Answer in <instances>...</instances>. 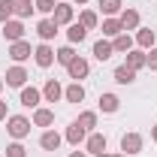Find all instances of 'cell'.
Masks as SVG:
<instances>
[{
    "instance_id": "obj_1",
    "label": "cell",
    "mask_w": 157,
    "mask_h": 157,
    "mask_svg": "<svg viewBox=\"0 0 157 157\" xmlns=\"http://www.w3.org/2000/svg\"><path fill=\"white\" fill-rule=\"evenodd\" d=\"M6 130H9V136H12V139H24L27 133H30V121H27L24 115H9Z\"/></svg>"
},
{
    "instance_id": "obj_2",
    "label": "cell",
    "mask_w": 157,
    "mask_h": 157,
    "mask_svg": "<svg viewBox=\"0 0 157 157\" xmlns=\"http://www.w3.org/2000/svg\"><path fill=\"white\" fill-rule=\"evenodd\" d=\"M33 60H36V67H42V70H48L52 63H55V52H52V45H36L33 48Z\"/></svg>"
},
{
    "instance_id": "obj_3",
    "label": "cell",
    "mask_w": 157,
    "mask_h": 157,
    "mask_svg": "<svg viewBox=\"0 0 157 157\" xmlns=\"http://www.w3.org/2000/svg\"><path fill=\"white\" fill-rule=\"evenodd\" d=\"M121 151L124 154H139L142 151V136L139 133H124L121 136Z\"/></svg>"
},
{
    "instance_id": "obj_4",
    "label": "cell",
    "mask_w": 157,
    "mask_h": 157,
    "mask_svg": "<svg viewBox=\"0 0 157 157\" xmlns=\"http://www.w3.org/2000/svg\"><path fill=\"white\" fill-rule=\"evenodd\" d=\"M30 55H33V48H30V42H24V39H18V42L9 45V58L18 60V63H21V60H27Z\"/></svg>"
},
{
    "instance_id": "obj_5",
    "label": "cell",
    "mask_w": 157,
    "mask_h": 157,
    "mask_svg": "<svg viewBox=\"0 0 157 157\" xmlns=\"http://www.w3.org/2000/svg\"><path fill=\"white\" fill-rule=\"evenodd\" d=\"M9 88H24V82H27V70L24 67H12V70H6V78H3Z\"/></svg>"
},
{
    "instance_id": "obj_6",
    "label": "cell",
    "mask_w": 157,
    "mask_h": 157,
    "mask_svg": "<svg viewBox=\"0 0 157 157\" xmlns=\"http://www.w3.org/2000/svg\"><path fill=\"white\" fill-rule=\"evenodd\" d=\"M52 21H55V24H73V6H70V3H58V6H55V12H52Z\"/></svg>"
},
{
    "instance_id": "obj_7",
    "label": "cell",
    "mask_w": 157,
    "mask_h": 157,
    "mask_svg": "<svg viewBox=\"0 0 157 157\" xmlns=\"http://www.w3.org/2000/svg\"><path fill=\"white\" fill-rule=\"evenodd\" d=\"M3 36L9 39V42H18V39L24 36V24H21V21H15V18H9L6 24H3Z\"/></svg>"
},
{
    "instance_id": "obj_8",
    "label": "cell",
    "mask_w": 157,
    "mask_h": 157,
    "mask_svg": "<svg viewBox=\"0 0 157 157\" xmlns=\"http://www.w3.org/2000/svg\"><path fill=\"white\" fill-rule=\"evenodd\" d=\"M67 73H70V78H76V82H78V78H85L88 73H91V63H88L85 58H76L70 67H67Z\"/></svg>"
},
{
    "instance_id": "obj_9",
    "label": "cell",
    "mask_w": 157,
    "mask_h": 157,
    "mask_svg": "<svg viewBox=\"0 0 157 157\" xmlns=\"http://www.w3.org/2000/svg\"><path fill=\"white\" fill-rule=\"evenodd\" d=\"M85 139H88V130L78 127V121H73V124L67 127V142H70V145H82Z\"/></svg>"
},
{
    "instance_id": "obj_10",
    "label": "cell",
    "mask_w": 157,
    "mask_h": 157,
    "mask_svg": "<svg viewBox=\"0 0 157 157\" xmlns=\"http://www.w3.org/2000/svg\"><path fill=\"white\" fill-rule=\"evenodd\" d=\"M121 27L124 30H139V12L136 9H121Z\"/></svg>"
},
{
    "instance_id": "obj_11",
    "label": "cell",
    "mask_w": 157,
    "mask_h": 157,
    "mask_svg": "<svg viewBox=\"0 0 157 157\" xmlns=\"http://www.w3.org/2000/svg\"><path fill=\"white\" fill-rule=\"evenodd\" d=\"M85 148H88L91 154H103V151H106V136H103V133H91V136L85 139Z\"/></svg>"
},
{
    "instance_id": "obj_12",
    "label": "cell",
    "mask_w": 157,
    "mask_h": 157,
    "mask_svg": "<svg viewBox=\"0 0 157 157\" xmlns=\"http://www.w3.org/2000/svg\"><path fill=\"white\" fill-rule=\"evenodd\" d=\"M33 0H12V15H18V18H30L33 15Z\"/></svg>"
},
{
    "instance_id": "obj_13",
    "label": "cell",
    "mask_w": 157,
    "mask_h": 157,
    "mask_svg": "<svg viewBox=\"0 0 157 157\" xmlns=\"http://www.w3.org/2000/svg\"><path fill=\"white\" fill-rule=\"evenodd\" d=\"M42 97L48 100V103H58V100L63 97V88H60L55 78H48V82H45V88H42Z\"/></svg>"
},
{
    "instance_id": "obj_14",
    "label": "cell",
    "mask_w": 157,
    "mask_h": 157,
    "mask_svg": "<svg viewBox=\"0 0 157 157\" xmlns=\"http://www.w3.org/2000/svg\"><path fill=\"white\" fill-rule=\"evenodd\" d=\"M36 33H39L42 42H48V39H55V33H58V24H55L52 18H45V21H39V24H36Z\"/></svg>"
},
{
    "instance_id": "obj_15",
    "label": "cell",
    "mask_w": 157,
    "mask_h": 157,
    "mask_svg": "<svg viewBox=\"0 0 157 157\" xmlns=\"http://www.w3.org/2000/svg\"><path fill=\"white\" fill-rule=\"evenodd\" d=\"M42 94H39L36 88H21V106H27V109H36Z\"/></svg>"
},
{
    "instance_id": "obj_16",
    "label": "cell",
    "mask_w": 157,
    "mask_h": 157,
    "mask_svg": "<svg viewBox=\"0 0 157 157\" xmlns=\"http://www.w3.org/2000/svg\"><path fill=\"white\" fill-rule=\"evenodd\" d=\"M118 106H121V100L115 94H100V112L112 115V112H118Z\"/></svg>"
},
{
    "instance_id": "obj_17",
    "label": "cell",
    "mask_w": 157,
    "mask_h": 157,
    "mask_svg": "<svg viewBox=\"0 0 157 157\" xmlns=\"http://www.w3.org/2000/svg\"><path fill=\"white\" fill-rule=\"evenodd\" d=\"M39 145H42L45 151H58L60 148V136L55 133V130H45V133L39 136Z\"/></svg>"
},
{
    "instance_id": "obj_18",
    "label": "cell",
    "mask_w": 157,
    "mask_h": 157,
    "mask_svg": "<svg viewBox=\"0 0 157 157\" xmlns=\"http://www.w3.org/2000/svg\"><path fill=\"white\" fill-rule=\"evenodd\" d=\"M124 67L142 70V67H148V55H145V52H127V63H124Z\"/></svg>"
},
{
    "instance_id": "obj_19",
    "label": "cell",
    "mask_w": 157,
    "mask_h": 157,
    "mask_svg": "<svg viewBox=\"0 0 157 157\" xmlns=\"http://www.w3.org/2000/svg\"><path fill=\"white\" fill-rule=\"evenodd\" d=\"M112 55H115L112 42H106V39H100V42H94V58H97V60H109Z\"/></svg>"
},
{
    "instance_id": "obj_20",
    "label": "cell",
    "mask_w": 157,
    "mask_h": 157,
    "mask_svg": "<svg viewBox=\"0 0 157 157\" xmlns=\"http://www.w3.org/2000/svg\"><path fill=\"white\" fill-rule=\"evenodd\" d=\"M136 42L142 45V48H154V45H157V36H154V30H148V27H139V33H136Z\"/></svg>"
},
{
    "instance_id": "obj_21",
    "label": "cell",
    "mask_w": 157,
    "mask_h": 157,
    "mask_svg": "<svg viewBox=\"0 0 157 157\" xmlns=\"http://www.w3.org/2000/svg\"><path fill=\"white\" fill-rule=\"evenodd\" d=\"M33 124H36V127H52V124H55V112H52V109H36V112H33Z\"/></svg>"
},
{
    "instance_id": "obj_22",
    "label": "cell",
    "mask_w": 157,
    "mask_h": 157,
    "mask_svg": "<svg viewBox=\"0 0 157 157\" xmlns=\"http://www.w3.org/2000/svg\"><path fill=\"white\" fill-rule=\"evenodd\" d=\"M63 100H67V103H82V100H85V88H82L78 82H73V85L63 91Z\"/></svg>"
},
{
    "instance_id": "obj_23",
    "label": "cell",
    "mask_w": 157,
    "mask_h": 157,
    "mask_svg": "<svg viewBox=\"0 0 157 157\" xmlns=\"http://www.w3.org/2000/svg\"><path fill=\"white\" fill-rule=\"evenodd\" d=\"M115 82H118V85H133V82H136V70L118 67V70H115Z\"/></svg>"
},
{
    "instance_id": "obj_24",
    "label": "cell",
    "mask_w": 157,
    "mask_h": 157,
    "mask_svg": "<svg viewBox=\"0 0 157 157\" xmlns=\"http://www.w3.org/2000/svg\"><path fill=\"white\" fill-rule=\"evenodd\" d=\"M76 58H78V55L73 52V45H63V48H58V52H55V60H58V63H63V67H70Z\"/></svg>"
},
{
    "instance_id": "obj_25",
    "label": "cell",
    "mask_w": 157,
    "mask_h": 157,
    "mask_svg": "<svg viewBox=\"0 0 157 157\" xmlns=\"http://www.w3.org/2000/svg\"><path fill=\"white\" fill-rule=\"evenodd\" d=\"M118 33H124V27H121V21H118V18H106V21H103V36H112V39H115Z\"/></svg>"
},
{
    "instance_id": "obj_26",
    "label": "cell",
    "mask_w": 157,
    "mask_h": 157,
    "mask_svg": "<svg viewBox=\"0 0 157 157\" xmlns=\"http://www.w3.org/2000/svg\"><path fill=\"white\" fill-rule=\"evenodd\" d=\"M78 24H82L85 30H94V27H97V12H94V9H82V15H78Z\"/></svg>"
},
{
    "instance_id": "obj_27",
    "label": "cell",
    "mask_w": 157,
    "mask_h": 157,
    "mask_svg": "<svg viewBox=\"0 0 157 157\" xmlns=\"http://www.w3.org/2000/svg\"><path fill=\"white\" fill-rule=\"evenodd\" d=\"M112 48H115V52H130V48H133V39L127 36V33H118V36L112 39Z\"/></svg>"
},
{
    "instance_id": "obj_28",
    "label": "cell",
    "mask_w": 157,
    "mask_h": 157,
    "mask_svg": "<svg viewBox=\"0 0 157 157\" xmlns=\"http://www.w3.org/2000/svg\"><path fill=\"white\" fill-rule=\"evenodd\" d=\"M88 36V30H85V27H82V24H70V30H67V39H70V42H82V39Z\"/></svg>"
},
{
    "instance_id": "obj_29",
    "label": "cell",
    "mask_w": 157,
    "mask_h": 157,
    "mask_svg": "<svg viewBox=\"0 0 157 157\" xmlns=\"http://www.w3.org/2000/svg\"><path fill=\"white\" fill-rule=\"evenodd\" d=\"M78 127H85V130L91 133V130L97 127V112H82V115H78Z\"/></svg>"
},
{
    "instance_id": "obj_30",
    "label": "cell",
    "mask_w": 157,
    "mask_h": 157,
    "mask_svg": "<svg viewBox=\"0 0 157 157\" xmlns=\"http://www.w3.org/2000/svg\"><path fill=\"white\" fill-rule=\"evenodd\" d=\"M100 9L106 15H118L121 12V0H100Z\"/></svg>"
},
{
    "instance_id": "obj_31",
    "label": "cell",
    "mask_w": 157,
    "mask_h": 157,
    "mask_svg": "<svg viewBox=\"0 0 157 157\" xmlns=\"http://www.w3.org/2000/svg\"><path fill=\"white\" fill-rule=\"evenodd\" d=\"M12 18V0H0V24Z\"/></svg>"
},
{
    "instance_id": "obj_32",
    "label": "cell",
    "mask_w": 157,
    "mask_h": 157,
    "mask_svg": "<svg viewBox=\"0 0 157 157\" xmlns=\"http://www.w3.org/2000/svg\"><path fill=\"white\" fill-rule=\"evenodd\" d=\"M6 157H27V151H24L21 142H12V145L6 148Z\"/></svg>"
},
{
    "instance_id": "obj_33",
    "label": "cell",
    "mask_w": 157,
    "mask_h": 157,
    "mask_svg": "<svg viewBox=\"0 0 157 157\" xmlns=\"http://www.w3.org/2000/svg\"><path fill=\"white\" fill-rule=\"evenodd\" d=\"M33 6H36L39 12H55V6H58V0H33Z\"/></svg>"
},
{
    "instance_id": "obj_34",
    "label": "cell",
    "mask_w": 157,
    "mask_h": 157,
    "mask_svg": "<svg viewBox=\"0 0 157 157\" xmlns=\"http://www.w3.org/2000/svg\"><path fill=\"white\" fill-rule=\"evenodd\" d=\"M148 67H151V70H157V48H151V52H148Z\"/></svg>"
},
{
    "instance_id": "obj_35",
    "label": "cell",
    "mask_w": 157,
    "mask_h": 157,
    "mask_svg": "<svg viewBox=\"0 0 157 157\" xmlns=\"http://www.w3.org/2000/svg\"><path fill=\"white\" fill-rule=\"evenodd\" d=\"M6 118V103H0V121Z\"/></svg>"
},
{
    "instance_id": "obj_36",
    "label": "cell",
    "mask_w": 157,
    "mask_h": 157,
    "mask_svg": "<svg viewBox=\"0 0 157 157\" xmlns=\"http://www.w3.org/2000/svg\"><path fill=\"white\" fill-rule=\"evenodd\" d=\"M151 139H154V142H157V124H154V127H151Z\"/></svg>"
},
{
    "instance_id": "obj_37",
    "label": "cell",
    "mask_w": 157,
    "mask_h": 157,
    "mask_svg": "<svg viewBox=\"0 0 157 157\" xmlns=\"http://www.w3.org/2000/svg\"><path fill=\"white\" fill-rule=\"evenodd\" d=\"M70 157H85V151H73V154H70Z\"/></svg>"
},
{
    "instance_id": "obj_38",
    "label": "cell",
    "mask_w": 157,
    "mask_h": 157,
    "mask_svg": "<svg viewBox=\"0 0 157 157\" xmlns=\"http://www.w3.org/2000/svg\"><path fill=\"white\" fill-rule=\"evenodd\" d=\"M97 157H112V154H106V151H103V154H97Z\"/></svg>"
},
{
    "instance_id": "obj_39",
    "label": "cell",
    "mask_w": 157,
    "mask_h": 157,
    "mask_svg": "<svg viewBox=\"0 0 157 157\" xmlns=\"http://www.w3.org/2000/svg\"><path fill=\"white\" fill-rule=\"evenodd\" d=\"M3 85H6V82H3V78H0V91H3Z\"/></svg>"
},
{
    "instance_id": "obj_40",
    "label": "cell",
    "mask_w": 157,
    "mask_h": 157,
    "mask_svg": "<svg viewBox=\"0 0 157 157\" xmlns=\"http://www.w3.org/2000/svg\"><path fill=\"white\" fill-rule=\"evenodd\" d=\"M76 3H78V6H82V3H88V0H76Z\"/></svg>"
},
{
    "instance_id": "obj_41",
    "label": "cell",
    "mask_w": 157,
    "mask_h": 157,
    "mask_svg": "<svg viewBox=\"0 0 157 157\" xmlns=\"http://www.w3.org/2000/svg\"><path fill=\"white\" fill-rule=\"evenodd\" d=\"M112 157H124V154H112Z\"/></svg>"
}]
</instances>
